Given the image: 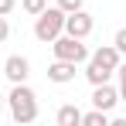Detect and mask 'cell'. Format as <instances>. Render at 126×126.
Masks as SVG:
<instances>
[{
    "label": "cell",
    "instance_id": "277c9868",
    "mask_svg": "<svg viewBox=\"0 0 126 126\" xmlns=\"http://www.w3.org/2000/svg\"><path fill=\"white\" fill-rule=\"evenodd\" d=\"M92 27H95V21H92V14L89 10H72V14H65V34H72V38H89L92 34Z\"/></svg>",
    "mask_w": 126,
    "mask_h": 126
},
{
    "label": "cell",
    "instance_id": "7a4b0ae2",
    "mask_svg": "<svg viewBox=\"0 0 126 126\" xmlns=\"http://www.w3.org/2000/svg\"><path fill=\"white\" fill-rule=\"evenodd\" d=\"M62 31H65V10L62 7H44L41 14L34 17V38H38V41L51 44Z\"/></svg>",
    "mask_w": 126,
    "mask_h": 126
},
{
    "label": "cell",
    "instance_id": "6da1fadb",
    "mask_svg": "<svg viewBox=\"0 0 126 126\" xmlns=\"http://www.w3.org/2000/svg\"><path fill=\"white\" fill-rule=\"evenodd\" d=\"M7 102H10V116H14V123H34L38 119V95H34V89L31 85L17 82L10 89V95H7Z\"/></svg>",
    "mask_w": 126,
    "mask_h": 126
},
{
    "label": "cell",
    "instance_id": "3957f363",
    "mask_svg": "<svg viewBox=\"0 0 126 126\" xmlns=\"http://www.w3.org/2000/svg\"><path fill=\"white\" fill-rule=\"evenodd\" d=\"M51 51H55V58H65V62H75V65H82L89 58V48L82 44V38H72L65 31L51 41Z\"/></svg>",
    "mask_w": 126,
    "mask_h": 126
},
{
    "label": "cell",
    "instance_id": "2e32d148",
    "mask_svg": "<svg viewBox=\"0 0 126 126\" xmlns=\"http://www.w3.org/2000/svg\"><path fill=\"white\" fill-rule=\"evenodd\" d=\"M14 7H17V0H0V17H7Z\"/></svg>",
    "mask_w": 126,
    "mask_h": 126
},
{
    "label": "cell",
    "instance_id": "9c48e42d",
    "mask_svg": "<svg viewBox=\"0 0 126 126\" xmlns=\"http://www.w3.org/2000/svg\"><path fill=\"white\" fill-rule=\"evenodd\" d=\"M55 119H58V126H79V123H82V109H79V106H72V102H65L62 109H58V116H55Z\"/></svg>",
    "mask_w": 126,
    "mask_h": 126
},
{
    "label": "cell",
    "instance_id": "9a60e30c",
    "mask_svg": "<svg viewBox=\"0 0 126 126\" xmlns=\"http://www.w3.org/2000/svg\"><path fill=\"white\" fill-rule=\"evenodd\" d=\"M112 44L119 48V55H126V27H119V31H116V38H112Z\"/></svg>",
    "mask_w": 126,
    "mask_h": 126
},
{
    "label": "cell",
    "instance_id": "30bf717a",
    "mask_svg": "<svg viewBox=\"0 0 126 126\" xmlns=\"http://www.w3.org/2000/svg\"><path fill=\"white\" fill-rule=\"evenodd\" d=\"M112 75H116V72H109V68H102V65H95L92 58H89V65H85V79H89L92 85H102V82H109Z\"/></svg>",
    "mask_w": 126,
    "mask_h": 126
},
{
    "label": "cell",
    "instance_id": "52a82bcc",
    "mask_svg": "<svg viewBox=\"0 0 126 126\" xmlns=\"http://www.w3.org/2000/svg\"><path fill=\"white\" fill-rule=\"evenodd\" d=\"M92 62L102 65V68H109V72H116L119 62H123V55H119V48H116V44H102V48H95V51H92Z\"/></svg>",
    "mask_w": 126,
    "mask_h": 126
},
{
    "label": "cell",
    "instance_id": "7c38bea8",
    "mask_svg": "<svg viewBox=\"0 0 126 126\" xmlns=\"http://www.w3.org/2000/svg\"><path fill=\"white\" fill-rule=\"evenodd\" d=\"M21 7L27 10V14H31V17H38L44 7H48V0H21Z\"/></svg>",
    "mask_w": 126,
    "mask_h": 126
},
{
    "label": "cell",
    "instance_id": "ac0fdd59",
    "mask_svg": "<svg viewBox=\"0 0 126 126\" xmlns=\"http://www.w3.org/2000/svg\"><path fill=\"white\" fill-rule=\"evenodd\" d=\"M3 102H7V99H3V95H0V109H3Z\"/></svg>",
    "mask_w": 126,
    "mask_h": 126
},
{
    "label": "cell",
    "instance_id": "e0dca14e",
    "mask_svg": "<svg viewBox=\"0 0 126 126\" xmlns=\"http://www.w3.org/2000/svg\"><path fill=\"white\" fill-rule=\"evenodd\" d=\"M10 38V24H7V17H0V44Z\"/></svg>",
    "mask_w": 126,
    "mask_h": 126
},
{
    "label": "cell",
    "instance_id": "8fae6325",
    "mask_svg": "<svg viewBox=\"0 0 126 126\" xmlns=\"http://www.w3.org/2000/svg\"><path fill=\"white\" fill-rule=\"evenodd\" d=\"M82 123H85V126H109V112H102V109L82 112Z\"/></svg>",
    "mask_w": 126,
    "mask_h": 126
},
{
    "label": "cell",
    "instance_id": "4fadbf2b",
    "mask_svg": "<svg viewBox=\"0 0 126 126\" xmlns=\"http://www.w3.org/2000/svg\"><path fill=\"white\" fill-rule=\"evenodd\" d=\"M116 79H119V102H126V62H119V68H116Z\"/></svg>",
    "mask_w": 126,
    "mask_h": 126
},
{
    "label": "cell",
    "instance_id": "8992f818",
    "mask_svg": "<svg viewBox=\"0 0 126 126\" xmlns=\"http://www.w3.org/2000/svg\"><path fill=\"white\" fill-rule=\"evenodd\" d=\"M3 75H7V82H10V85L27 82V75H31V62H27L24 55H10V58L3 62Z\"/></svg>",
    "mask_w": 126,
    "mask_h": 126
},
{
    "label": "cell",
    "instance_id": "ba28073f",
    "mask_svg": "<svg viewBox=\"0 0 126 126\" xmlns=\"http://www.w3.org/2000/svg\"><path fill=\"white\" fill-rule=\"evenodd\" d=\"M75 79V62H65V58H55V65L48 68V82L55 85H65Z\"/></svg>",
    "mask_w": 126,
    "mask_h": 126
},
{
    "label": "cell",
    "instance_id": "5bb4252c",
    "mask_svg": "<svg viewBox=\"0 0 126 126\" xmlns=\"http://www.w3.org/2000/svg\"><path fill=\"white\" fill-rule=\"evenodd\" d=\"M85 0H58V3H55V7H62L65 14H72V10H79V7H82Z\"/></svg>",
    "mask_w": 126,
    "mask_h": 126
},
{
    "label": "cell",
    "instance_id": "5b68a950",
    "mask_svg": "<svg viewBox=\"0 0 126 126\" xmlns=\"http://www.w3.org/2000/svg\"><path fill=\"white\" fill-rule=\"evenodd\" d=\"M116 102H119V89H116V85H109V82L92 85V106H95V109L112 112V109H116Z\"/></svg>",
    "mask_w": 126,
    "mask_h": 126
}]
</instances>
